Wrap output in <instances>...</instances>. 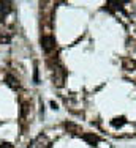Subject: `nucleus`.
Returning <instances> with one entry per match:
<instances>
[{
  "mask_svg": "<svg viewBox=\"0 0 136 148\" xmlns=\"http://www.w3.org/2000/svg\"><path fill=\"white\" fill-rule=\"evenodd\" d=\"M41 46H43V49H44V52H46V54H51V52H52L54 47H55L52 36H47V35H44V36L41 38Z\"/></svg>",
  "mask_w": 136,
  "mask_h": 148,
  "instance_id": "f257e3e1",
  "label": "nucleus"
},
{
  "mask_svg": "<svg viewBox=\"0 0 136 148\" xmlns=\"http://www.w3.org/2000/svg\"><path fill=\"white\" fill-rule=\"evenodd\" d=\"M65 128L70 129V131H73V132H81V128L76 126L74 123H65Z\"/></svg>",
  "mask_w": 136,
  "mask_h": 148,
  "instance_id": "f03ea898",
  "label": "nucleus"
},
{
  "mask_svg": "<svg viewBox=\"0 0 136 148\" xmlns=\"http://www.w3.org/2000/svg\"><path fill=\"white\" fill-rule=\"evenodd\" d=\"M122 65H123V68H128V69H131L133 66H135V63H133V62H131V60H130V58H123Z\"/></svg>",
  "mask_w": 136,
  "mask_h": 148,
  "instance_id": "7ed1b4c3",
  "label": "nucleus"
},
{
  "mask_svg": "<svg viewBox=\"0 0 136 148\" xmlns=\"http://www.w3.org/2000/svg\"><path fill=\"white\" fill-rule=\"evenodd\" d=\"M6 80H8V84H9V85H13V87H16V82H18V80H16V79L13 77L11 74H6Z\"/></svg>",
  "mask_w": 136,
  "mask_h": 148,
  "instance_id": "20e7f679",
  "label": "nucleus"
},
{
  "mask_svg": "<svg viewBox=\"0 0 136 148\" xmlns=\"http://www.w3.org/2000/svg\"><path fill=\"white\" fill-rule=\"evenodd\" d=\"M84 139L89 142H95V135H92V134H84Z\"/></svg>",
  "mask_w": 136,
  "mask_h": 148,
  "instance_id": "39448f33",
  "label": "nucleus"
}]
</instances>
